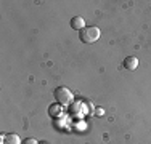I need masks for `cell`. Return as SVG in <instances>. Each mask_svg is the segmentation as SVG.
Returning <instances> with one entry per match:
<instances>
[{
	"instance_id": "obj_1",
	"label": "cell",
	"mask_w": 151,
	"mask_h": 144,
	"mask_svg": "<svg viewBox=\"0 0 151 144\" xmlns=\"http://www.w3.org/2000/svg\"><path fill=\"white\" fill-rule=\"evenodd\" d=\"M100 35H101V32L96 26H87L79 32V38L84 43H95L100 38Z\"/></svg>"
},
{
	"instance_id": "obj_2",
	"label": "cell",
	"mask_w": 151,
	"mask_h": 144,
	"mask_svg": "<svg viewBox=\"0 0 151 144\" xmlns=\"http://www.w3.org/2000/svg\"><path fill=\"white\" fill-rule=\"evenodd\" d=\"M53 95H55L56 103L61 104V106H68V104H71V103H73V99H74L71 90L66 88V86H58V88L55 90V93H53Z\"/></svg>"
},
{
	"instance_id": "obj_3",
	"label": "cell",
	"mask_w": 151,
	"mask_h": 144,
	"mask_svg": "<svg viewBox=\"0 0 151 144\" xmlns=\"http://www.w3.org/2000/svg\"><path fill=\"white\" fill-rule=\"evenodd\" d=\"M124 67L129 71H135L137 67H138V58L135 56H127L124 59Z\"/></svg>"
},
{
	"instance_id": "obj_4",
	"label": "cell",
	"mask_w": 151,
	"mask_h": 144,
	"mask_svg": "<svg viewBox=\"0 0 151 144\" xmlns=\"http://www.w3.org/2000/svg\"><path fill=\"white\" fill-rule=\"evenodd\" d=\"M61 114H63V106H61V104L55 103V104H52V106L48 107V115L50 117L56 118V117H61Z\"/></svg>"
},
{
	"instance_id": "obj_5",
	"label": "cell",
	"mask_w": 151,
	"mask_h": 144,
	"mask_svg": "<svg viewBox=\"0 0 151 144\" xmlns=\"http://www.w3.org/2000/svg\"><path fill=\"white\" fill-rule=\"evenodd\" d=\"M69 24H71V27L76 29V31H79V32L85 27V21H84V18H82V16H74L73 19H71Z\"/></svg>"
},
{
	"instance_id": "obj_6",
	"label": "cell",
	"mask_w": 151,
	"mask_h": 144,
	"mask_svg": "<svg viewBox=\"0 0 151 144\" xmlns=\"http://www.w3.org/2000/svg\"><path fill=\"white\" fill-rule=\"evenodd\" d=\"M3 144H21V138L16 133H10L3 138Z\"/></svg>"
},
{
	"instance_id": "obj_7",
	"label": "cell",
	"mask_w": 151,
	"mask_h": 144,
	"mask_svg": "<svg viewBox=\"0 0 151 144\" xmlns=\"http://www.w3.org/2000/svg\"><path fill=\"white\" fill-rule=\"evenodd\" d=\"M21 144H39V143H37V139H34V138H26V139H23Z\"/></svg>"
}]
</instances>
